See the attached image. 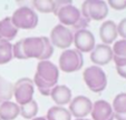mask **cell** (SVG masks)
I'll use <instances>...</instances> for the list:
<instances>
[{
	"label": "cell",
	"instance_id": "cell-29",
	"mask_svg": "<svg viewBox=\"0 0 126 120\" xmlns=\"http://www.w3.org/2000/svg\"><path fill=\"white\" fill-rule=\"evenodd\" d=\"M117 31H118V36H121L122 39L126 40V18L122 19L119 24L117 25Z\"/></svg>",
	"mask_w": 126,
	"mask_h": 120
},
{
	"label": "cell",
	"instance_id": "cell-8",
	"mask_svg": "<svg viewBox=\"0 0 126 120\" xmlns=\"http://www.w3.org/2000/svg\"><path fill=\"white\" fill-rule=\"evenodd\" d=\"M74 45L76 50L79 52H91L95 48V37L93 32L88 29H81V30L75 31L74 32Z\"/></svg>",
	"mask_w": 126,
	"mask_h": 120
},
{
	"label": "cell",
	"instance_id": "cell-25",
	"mask_svg": "<svg viewBox=\"0 0 126 120\" xmlns=\"http://www.w3.org/2000/svg\"><path fill=\"white\" fill-rule=\"evenodd\" d=\"M43 38V42H44V50H43V54L40 57V61L43 60H49V58L51 57L52 52H54V46L50 42V40L48 37H41Z\"/></svg>",
	"mask_w": 126,
	"mask_h": 120
},
{
	"label": "cell",
	"instance_id": "cell-2",
	"mask_svg": "<svg viewBox=\"0 0 126 120\" xmlns=\"http://www.w3.org/2000/svg\"><path fill=\"white\" fill-rule=\"evenodd\" d=\"M11 20L17 29H33L38 25L37 12L30 7L22 6L15 10L11 16Z\"/></svg>",
	"mask_w": 126,
	"mask_h": 120
},
{
	"label": "cell",
	"instance_id": "cell-5",
	"mask_svg": "<svg viewBox=\"0 0 126 120\" xmlns=\"http://www.w3.org/2000/svg\"><path fill=\"white\" fill-rule=\"evenodd\" d=\"M50 42L52 46L59 48V49H69L71 43L74 42V33L73 30L68 27H65L63 25H56L50 31L49 37Z\"/></svg>",
	"mask_w": 126,
	"mask_h": 120
},
{
	"label": "cell",
	"instance_id": "cell-23",
	"mask_svg": "<svg viewBox=\"0 0 126 120\" xmlns=\"http://www.w3.org/2000/svg\"><path fill=\"white\" fill-rule=\"evenodd\" d=\"M112 108L115 115L126 113V92H121L117 96H115Z\"/></svg>",
	"mask_w": 126,
	"mask_h": 120
},
{
	"label": "cell",
	"instance_id": "cell-28",
	"mask_svg": "<svg viewBox=\"0 0 126 120\" xmlns=\"http://www.w3.org/2000/svg\"><path fill=\"white\" fill-rule=\"evenodd\" d=\"M89 20L86 18H84V17H80V19H79L78 21L76 22V25H75L74 27H73V29H74L75 31H78V30H81V29H86L88 27V25H89Z\"/></svg>",
	"mask_w": 126,
	"mask_h": 120
},
{
	"label": "cell",
	"instance_id": "cell-20",
	"mask_svg": "<svg viewBox=\"0 0 126 120\" xmlns=\"http://www.w3.org/2000/svg\"><path fill=\"white\" fill-rule=\"evenodd\" d=\"M14 85L5 77L0 76V101H10L14 97Z\"/></svg>",
	"mask_w": 126,
	"mask_h": 120
},
{
	"label": "cell",
	"instance_id": "cell-26",
	"mask_svg": "<svg viewBox=\"0 0 126 120\" xmlns=\"http://www.w3.org/2000/svg\"><path fill=\"white\" fill-rule=\"evenodd\" d=\"M12 56H14V58L20 59V60L27 59L24 52V39H20L15 45H12Z\"/></svg>",
	"mask_w": 126,
	"mask_h": 120
},
{
	"label": "cell",
	"instance_id": "cell-33",
	"mask_svg": "<svg viewBox=\"0 0 126 120\" xmlns=\"http://www.w3.org/2000/svg\"><path fill=\"white\" fill-rule=\"evenodd\" d=\"M75 120H91V119H87V118H81V119H75Z\"/></svg>",
	"mask_w": 126,
	"mask_h": 120
},
{
	"label": "cell",
	"instance_id": "cell-34",
	"mask_svg": "<svg viewBox=\"0 0 126 120\" xmlns=\"http://www.w3.org/2000/svg\"><path fill=\"white\" fill-rule=\"evenodd\" d=\"M1 102H2V101H0V106H1Z\"/></svg>",
	"mask_w": 126,
	"mask_h": 120
},
{
	"label": "cell",
	"instance_id": "cell-1",
	"mask_svg": "<svg viewBox=\"0 0 126 120\" xmlns=\"http://www.w3.org/2000/svg\"><path fill=\"white\" fill-rule=\"evenodd\" d=\"M83 78L86 86L93 92H102L107 87V76L100 67L89 66L84 70Z\"/></svg>",
	"mask_w": 126,
	"mask_h": 120
},
{
	"label": "cell",
	"instance_id": "cell-30",
	"mask_svg": "<svg viewBox=\"0 0 126 120\" xmlns=\"http://www.w3.org/2000/svg\"><path fill=\"white\" fill-rule=\"evenodd\" d=\"M116 71L122 78H125L126 79V65H123V66H116Z\"/></svg>",
	"mask_w": 126,
	"mask_h": 120
},
{
	"label": "cell",
	"instance_id": "cell-10",
	"mask_svg": "<svg viewBox=\"0 0 126 120\" xmlns=\"http://www.w3.org/2000/svg\"><path fill=\"white\" fill-rule=\"evenodd\" d=\"M35 75L48 82L57 85L58 78H59V68L49 60H43L37 65V70Z\"/></svg>",
	"mask_w": 126,
	"mask_h": 120
},
{
	"label": "cell",
	"instance_id": "cell-4",
	"mask_svg": "<svg viewBox=\"0 0 126 120\" xmlns=\"http://www.w3.org/2000/svg\"><path fill=\"white\" fill-rule=\"evenodd\" d=\"M81 17L91 20H103L108 14V5L102 0L84 1L80 9Z\"/></svg>",
	"mask_w": 126,
	"mask_h": 120
},
{
	"label": "cell",
	"instance_id": "cell-21",
	"mask_svg": "<svg viewBox=\"0 0 126 120\" xmlns=\"http://www.w3.org/2000/svg\"><path fill=\"white\" fill-rule=\"evenodd\" d=\"M20 107V116L25 119H33L38 113V104L35 99H32L28 104H25Z\"/></svg>",
	"mask_w": 126,
	"mask_h": 120
},
{
	"label": "cell",
	"instance_id": "cell-18",
	"mask_svg": "<svg viewBox=\"0 0 126 120\" xmlns=\"http://www.w3.org/2000/svg\"><path fill=\"white\" fill-rule=\"evenodd\" d=\"M112 50L113 60L115 61V66L126 65V40L121 39L115 41Z\"/></svg>",
	"mask_w": 126,
	"mask_h": 120
},
{
	"label": "cell",
	"instance_id": "cell-12",
	"mask_svg": "<svg viewBox=\"0 0 126 120\" xmlns=\"http://www.w3.org/2000/svg\"><path fill=\"white\" fill-rule=\"evenodd\" d=\"M92 120H114L115 113L113 111L112 105L106 100H97L93 104L92 109Z\"/></svg>",
	"mask_w": 126,
	"mask_h": 120
},
{
	"label": "cell",
	"instance_id": "cell-11",
	"mask_svg": "<svg viewBox=\"0 0 126 120\" xmlns=\"http://www.w3.org/2000/svg\"><path fill=\"white\" fill-rule=\"evenodd\" d=\"M91 60L94 66L97 67L110 64V60H113L112 47L108 45H104V43L96 45L95 48L91 51Z\"/></svg>",
	"mask_w": 126,
	"mask_h": 120
},
{
	"label": "cell",
	"instance_id": "cell-24",
	"mask_svg": "<svg viewBox=\"0 0 126 120\" xmlns=\"http://www.w3.org/2000/svg\"><path fill=\"white\" fill-rule=\"evenodd\" d=\"M33 9L43 13H54L55 12V1L51 0H37L32 1Z\"/></svg>",
	"mask_w": 126,
	"mask_h": 120
},
{
	"label": "cell",
	"instance_id": "cell-7",
	"mask_svg": "<svg viewBox=\"0 0 126 120\" xmlns=\"http://www.w3.org/2000/svg\"><path fill=\"white\" fill-rule=\"evenodd\" d=\"M92 109H93V102L86 96H77L73 98L68 107L71 117H75L76 119H81L91 115Z\"/></svg>",
	"mask_w": 126,
	"mask_h": 120
},
{
	"label": "cell",
	"instance_id": "cell-15",
	"mask_svg": "<svg viewBox=\"0 0 126 120\" xmlns=\"http://www.w3.org/2000/svg\"><path fill=\"white\" fill-rule=\"evenodd\" d=\"M118 31H117V25L113 20H106L102 24L99 28V37L104 45H108L115 42Z\"/></svg>",
	"mask_w": 126,
	"mask_h": 120
},
{
	"label": "cell",
	"instance_id": "cell-9",
	"mask_svg": "<svg viewBox=\"0 0 126 120\" xmlns=\"http://www.w3.org/2000/svg\"><path fill=\"white\" fill-rule=\"evenodd\" d=\"M56 16L58 17L60 25L65 27H74L76 22L80 19L81 13L80 10L76 6H74L73 3H68L60 8L57 11Z\"/></svg>",
	"mask_w": 126,
	"mask_h": 120
},
{
	"label": "cell",
	"instance_id": "cell-22",
	"mask_svg": "<svg viewBox=\"0 0 126 120\" xmlns=\"http://www.w3.org/2000/svg\"><path fill=\"white\" fill-rule=\"evenodd\" d=\"M12 56V45L7 40H0V65H6L11 61Z\"/></svg>",
	"mask_w": 126,
	"mask_h": 120
},
{
	"label": "cell",
	"instance_id": "cell-31",
	"mask_svg": "<svg viewBox=\"0 0 126 120\" xmlns=\"http://www.w3.org/2000/svg\"><path fill=\"white\" fill-rule=\"evenodd\" d=\"M115 119L116 120H126V113H123V115H115Z\"/></svg>",
	"mask_w": 126,
	"mask_h": 120
},
{
	"label": "cell",
	"instance_id": "cell-32",
	"mask_svg": "<svg viewBox=\"0 0 126 120\" xmlns=\"http://www.w3.org/2000/svg\"><path fill=\"white\" fill-rule=\"evenodd\" d=\"M31 120H47V118L46 117H35L33 119H31Z\"/></svg>",
	"mask_w": 126,
	"mask_h": 120
},
{
	"label": "cell",
	"instance_id": "cell-13",
	"mask_svg": "<svg viewBox=\"0 0 126 120\" xmlns=\"http://www.w3.org/2000/svg\"><path fill=\"white\" fill-rule=\"evenodd\" d=\"M44 50V42L41 37H28L24 39V52L27 59H40Z\"/></svg>",
	"mask_w": 126,
	"mask_h": 120
},
{
	"label": "cell",
	"instance_id": "cell-6",
	"mask_svg": "<svg viewBox=\"0 0 126 120\" xmlns=\"http://www.w3.org/2000/svg\"><path fill=\"white\" fill-rule=\"evenodd\" d=\"M14 97L16 99V104L22 106L28 104L33 99V92H35V85L33 81L29 78H21L17 80L14 85Z\"/></svg>",
	"mask_w": 126,
	"mask_h": 120
},
{
	"label": "cell",
	"instance_id": "cell-14",
	"mask_svg": "<svg viewBox=\"0 0 126 120\" xmlns=\"http://www.w3.org/2000/svg\"><path fill=\"white\" fill-rule=\"evenodd\" d=\"M50 97L57 106L64 107L73 99L71 90L65 85H56L50 91Z\"/></svg>",
	"mask_w": 126,
	"mask_h": 120
},
{
	"label": "cell",
	"instance_id": "cell-17",
	"mask_svg": "<svg viewBox=\"0 0 126 120\" xmlns=\"http://www.w3.org/2000/svg\"><path fill=\"white\" fill-rule=\"evenodd\" d=\"M20 115V107L14 101H2L0 106V120H15Z\"/></svg>",
	"mask_w": 126,
	"mask_h": 120
},
{
	"label": "cell",
	"instance_id": "cell-19",
	"mask_svg": "<svg viewBox=\"0 0 126 120\" xmlns=\"http://www.w3.org/2000/svg\"><path fill=\"white\" fill-rule=\"evenodd\" d=\"M47 120H71V115L69 110L62 106H54L48 109Z\"/></svg>",
	"mask_w": 126,
	"mask_h": 120
},
{
	"label": "cell",
	"instance_id": "cell-16",
	"mask_svg": "<svg viewBox=\"0 0 126 120\" xmlns=\"http://www.w3.org/2000/svg\"><path fill=\"white\" fill-rule=\"evenodd\" d=\"M18 33V29L14 25L11 17H5L0 20V40L11 41Z\"/></svg>",
	"mask_w": 126,
	"mask_h": 120
},
{
	"label": "cell",
	"instance_id": "cell-27",
	"mask_svg": "<svg viewBox=\"0 0 126 120\" xmlns=\"http://www.w3.org/2000/svg\"><path fill=\"white\" fill-rule=\"evenodd\" d=\"M107 5L114 10L121 11V10H124L126 8V0H110V1H108Z\"/></svg>",
	"mask_w": 126,
	"mask_h": 120
},
{
	"label": "cell",
	"instance_id": "cell-3",
	"mask_svg": "<svg viewBox=\"0 0 126 120\" xmlns=\"http://www.w3.org/2000/svg\"><path fill=\"white\" fill-rule=\"evenodd\" d=\"M83 65H84L83 53L76 49L64 50L59 57V69L66 73L80 70Z\"/></svg>",
	"mask_w": 126,
	"mask_h": 120
}]
</instances>
